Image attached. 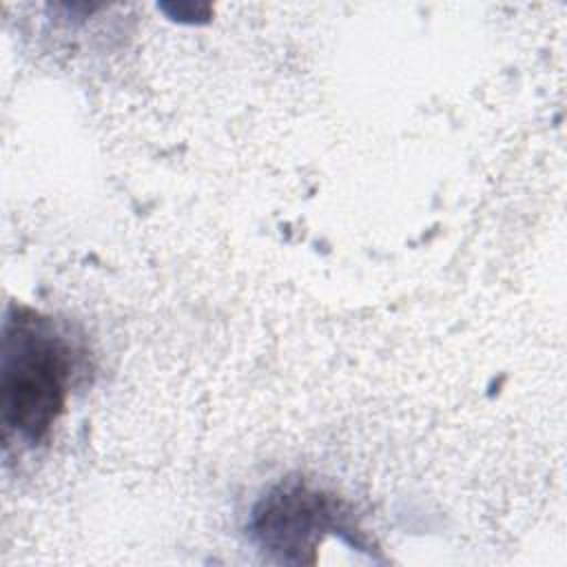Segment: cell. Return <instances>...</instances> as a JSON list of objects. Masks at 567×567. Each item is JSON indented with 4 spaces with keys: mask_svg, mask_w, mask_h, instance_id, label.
Wrapping results in <instances>:
<instances>
[{
    "mask_svg": "<svg viewBox=\"0 0 567 567\" xmlns=\"http://www.w3.org/2000/svg\"><path fill=\"white\" fill-rule=\"evenodd\" d=\"M341 509L334 498L303 485H279L255 509L252 534L264 549L279 551L284 560H303L301 549H312L330 529H341Z\"/></svg>",
    "mask_w": 567,
    "mask_h": 567,
    "instance_id": "7a4b0ae2",
    "label": "cell"
},
{
    "mask_svg": "<svg viewBox=\"0 0 567 567\" xmlns=\"http://www.w3.org/2000/svg\"><path fill=\"white\" fill-rule=\"evenodd\" d=\"M75 346L47 317L11 306L2 332V421L29 443L42 441L64 410Z\"/></svg>",
    "mask_w": 567,
    "mask_h": 567,
    "instance_id": "6da1fadb",
    "label": "cell"
}]
</instances>
